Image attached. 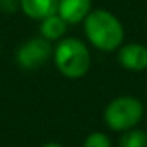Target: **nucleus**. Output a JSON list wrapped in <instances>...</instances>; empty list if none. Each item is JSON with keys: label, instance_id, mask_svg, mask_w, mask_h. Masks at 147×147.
<instances>
[{"label": "nucleus", "instance_id": "f257e3e1", "mask_svg": "<svg viewBox=\"0 0 147 147\" xmlns=\"http://www.w3.org/2000/svg\"><path fill=\"white\" fill-rule=\"evenodd\" d=\"M83 25L88 41L102 52L119 50L124 42V25L113 13L107 9H92Z\"/></svg>", "mask_w": 147, "mask_h": 147}, {"label": "nucleus", "instance_id": "f03ea898", "mask_svg": "<svg viewBox=\"0 0 147 147\" xmlns=\"http://www.w3.org/2000/svg\"><path fill=\"white\" fill-rule=\"evenodd\" d=\"M53 61L61 75L77 80L88 74L91 53L83 41L77 38H63L53 49Z\"/></svg>", "mask_w": 147, "mask_h": 147}, {"label": "nucleus", "instance_id": "7ed1b4c3", "mask_svg": "<svg viewBox=\"0 0 147 147\" xmlns=\"http://www.w3.org/2000/svg\"><path fill=\"white\" fill-rule=\"evenodd\" d=\"M144 116V107L138 97L119 96L107 105L103 111V121L113 131H128L136 128Z\"/></svg>", "mask_w": 147, "mask_h": 147}, {"label": "nucleus", "instance_id": "20e7f679", "mask_svg": "<svg viewBox=\"0 0 147 147\" xmlns=\"http://www.w3.org/2000/svg\"><path fill=\"white\" fill-rule=\"evenodd\" d=\"M52 55H53V49L50 45V41L44 39L42 36H38L25 41L17 47L16 61L25 71H34L42 67Z\"/></svg>", "mask_w": 147, "mask_h": 147}, {"label": "nucleus", "instance_id": "39448f33", "mask_svg": "<svg viewBox=\"0 0 147 147\" xmlns=\"http://www.w3.org/2000/svg\"><path fill=\"white\" fill-rule=\"evenodd\" d=\"M119 64L127 71L141 72L147 69V45L130 42L122 44L117 50Z\"/></svg>", "mask_w": 147, "mask_h": 147}, {"label": "nucleus", "instance_id": "423d86ee", "mask_svg": "<svg viewBox=\"0 0 147 147\" xmlns=\"http://www.w3.org/2000/svg\"><path fill=\"white\" fill-rule=\"evenodd\" d=\"M92 11V0H59L58 14L69 24L85 22L88 14Z\"/></svg>", "mask_w": 147, "mask_h": 147}, {"label": "nucleus", "instance_id": "0eeeda50", "mask_svg": "<svg viewBox=\"0 0 147 147\" xmlns=\"http://www.w3.org/2000/svg\"><path fill=\"white\" fill-rule=\"evenodd\" d=\"M59 0H20V11L30 19L42 20L58 13Z\"/></svg>", "mask_w": 147, "mask_h": 147}, {"label": "nucleus", "instance_id": "6e6552de", "mask_svg": "<svg viewBox=\"0 0 147 147\" xmlns=\"http://www.w3.org/2000/svg\"><path fill=\"white\" fill-rule=\"evenodd\" d=\"M66 30H67V22L63 19L58 13L45 17V19L41 20L39 25V33L44 39L47 41H61L63 36L66 34Z\"/></svg>", "mask_w": 147, "mask_h": 147}, {"label": "nucleus", "instance_id": "1a4fd4ad", "mask_svg": "<svg viewBox=\"0 0 147 147\" xmlns=\"http://www.w3.org/2000/svg\"><path fill=\"white\" fill-rule=\"evenodd\" d=\"M119 147H147V133L139 128L124 131L119 139Z\"/></svg>", "mask_w": 147, "mask_h": 147}, {"label": "nucleus", "instance_id": "9d476101", "mask_svg": "<svg viewBox=\"0 0 147 147\" xmlns=\"http://www.w3.org/2000/svg\"><path fill=\"white\" fill-rule=\"evenodd\" d=\"M83 147H111V141L103 131H92L85 138Z\"/></svg>", "mask_w": 147, "mask_h": 147}, {"label": "nucleus", "instance_id": "9b49d317", "mask_svg": "<svg viewBox=\"0 0 147 147\" xmlns=\"http://www.w3.org/2000/svg\"><path fill=\"white\" fill-rule=\"evenodd\" d=\"M20 9V0H0V13L14 14Z\"/></svg>", "mask_w": 147, "mask_h": 147}, {"label": "nucleus", "instance_id": "f8f14e48", "mask_svg": "<svg viewBox=\"0 0 147 147\" xmlns=\"http://www.w3.org/2000/svg\"><path fill=\"white\" fill-rule=\"evenodd\" d=\"M42 147H64V146L58 144V142H45V144H44Z\"/></svg>", "mask_w": 147, "mask_h": 147}]
</instances>
